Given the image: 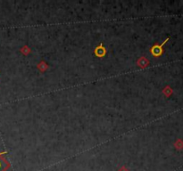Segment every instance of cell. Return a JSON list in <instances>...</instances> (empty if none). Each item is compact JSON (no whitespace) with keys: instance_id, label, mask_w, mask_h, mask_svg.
Instances as JSON below:
<instances>
[{"instance_id":"obj_1","label":"cell","mask_w":183,"mask_h":171,"mask_svg":"<svg viewBox=\"0 0 183 171\" xmlns=\"http://www.w3.org/2000/svg\"><path fill=\"white\" fill-rule=\"evenodd\" d=\"M8 167H9V163L6 161V159L0 157V171L6 170Z\"/></svg>"},{"instance_id":"obj_2","label":"cell","mask_w":183,"mask_h":171,"mask_svg":"<svg viewBox=\"0 0 183 171\" xmlns=\"http://www.w3.org/2000/svg\"><path fill=\"white\" fill-rule=\"evenodd\" d=\"M5 153H0V156H2V154H4Z\"/></svg>"}]
</instances>
